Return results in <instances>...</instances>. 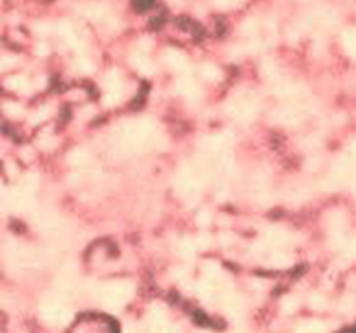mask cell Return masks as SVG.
I'll list each match as a JSON object with an SVG mask.
<instances>
[{
	"mask_svg": "<svg viewBox=\"0 0 356 333\" xmlns=\"http://www.w3.org/2000/svg\"><path fill=\"white\" fill-rule=\"evenodd\" d=\"M196 246L199 248V249H205V248H209V245H210V240H209V237H205V235H202V237H199L196 241Z\"/></svg>",
	"mask_w": 356,
	"mask_h": 333,
	"instance_id": "obj_9",
	"label": "cell"
},
{
	"mask_svg": "<svg viewBox=\"0 0 356 333\" xmlns=\"http://www.w3.org/2000/svg\"><path fill=\"white\" fill-rule=\"evenodd\" d=\"M43 312H44L48 318H51V320H53V318L61 320L62 317H68V312H65L62 308H59V306H56V305H53V303H45L44 306H43Z\"/></svg>",
	"mask_w": 356,
	"mask_h": 333,
	"instance_id": "obj_3",
	"label": "cell"
},
{
	"mask_svg": "<svg viewBox=\"0 0 356 333\" xmlns=\"http://www.w3.org/2000/svg\"><path fill=\"white\" fill-rule=\"evenodd\" d=\"M298 306H299V301H298V298L293 297V295L285 297V298L282 300V303H281V308H282V311H284L285 314H293V312L298 309Z\"/></svg>",
	"mask_w": 356,
	"mask_h": 333,
	"instance_id": "obj_4",
	"label": "cell"
},
{
	"mask_svg": "<svg viewBox=\"0 0 356 333\" xmlns=\"http://www.w3.org/2000/svg\"><path fill=\"white\" fill-rule=\"evenodd\" d=\"M196 243H193V241H189V240H184L181 245H180V253L183 255V256H186V258H190V256H193L195 255V250H196Z\"/></svg>",
	"mask_w": 356,
	"mask_h": 333,
	"instance_id": "obj_7",
	"label": "cell"
},
{
	"mask_svg": "<svg viewBox=\"0 0 356 333\" xmlns=\"http://www.w3.org/2000/svg\"><path fill=\"white\" fill-rule=\"evenodd\" d=\"M209 222H210V216H209L207 213H201L199 217H198V223H199L201 226H204V225H207Z\"/></svg>",
	"mask_w": 356,
	"mask_h": 333,
	"instance_id": "obj_10",
	"label": "cell"
},
{
	"mask_svg": "<svg viewBox=\"0 0 356 333\" xmlns=\"http://www.w3.org/2000/svg\"><path fill=\"white\" fill-rule=\"evenodd\" d=\"M219 271H221V267H219L218 262H207L204 265V273H205V276H207L209 281L216 279L218 275H219Z\"/></svg>",
	"mask_w": 356,
	"mask_h": 333,
	"instance_id": "obj_6",
	"label": "cell"
},
{
	"mask_svg": "<svg viewBox=\"0 0 356 333\" xmlns=\"http://www.w3.org/2000/svg\"><path fill=\"white\" fill-rule=\"evenodd\" d=\"M196 291L198 294L202 297V298H209L212 294H213V287H212V282L209 279L205 281H201L198 285H196Z\"/></svg>",
	"mask_w": 356,
	"mask_h": 333,
	"instance_id": "obj_5",
	"label": "cell"
},
{
	"mask_svg": "<svg viewBox=\"0 0 356 333\" xmlns=\"http://www.w3.org/2000/svg\"><path fill=\"white\" fill-rule=\"evenodd\" d=\"M324 305H326V300H324L323 295H320V294H311L310 295V306L311 308L321 309V308H324Z\"/></svg>",
	"mask_w": 356,
	"mask_h": 333,
	"instance_id": "obj_8",
	"label": "cell"
},
{
	"mask_svg": "<svg viewBox=\"0 0 356 333\" xmlns=\"http://www.w3.org/2000/svg\"><path fill=\"white\" fill-rule=\"evenodd\" d=\"M270 264L278 268H287L293 264V258L285 252H275L270 256Z\"/></svg>",
	"mask_w": 356,
	"mask_h": 333,
	"instance_id": "obj_2",
	"label": "cell"
},
{
	"mask_svg": "<svg viewBox=\"0 0 356 333\" xmlns=\"http://www.w3.org/2000/svg\"><path fill=\"white\" fill-rule=\"evenodd\" d=\"M133 291V285L129 282H113L110 285H106L100 295L101 300H104L109 306H120L132 297Z\"/></svg>",
	"mask_w": 356,
	"mask_h": 333,
	"instance_id": "obj_1",
	"label": "cell"
},
{
	"mask_svg": "<svg viewBox=\"0 0 356 333\" xmlns=\"http://www.w3.org/2000/svg\"><path fill=\"white\" fill-rule=\"evenodd\" d=\"M347 252L350 256H356V240H353L349 246H347Z\"/></svg>",
	"mask_w": 356,
	"mask_h": 333,
	"instance_id": "obj_11",
	"label": "cell"
}]
</instances>
